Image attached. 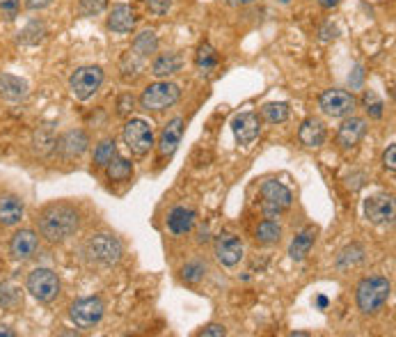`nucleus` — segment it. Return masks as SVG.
<instances>
[{"instance_id":"obj_5","label":"nucleus","mask_w":396,"mask_h":337,"mask_svg":"<svg viewBox=\"0 0 396 337\" xmlns=\"http://www.w3.org/2000/svg\"><path fill=\"white\" fill-rule=\"evenodd\" d=\"M103 85V69L101 67H80L71 73L69 87L76 99L87 101L89 96H94L98 92V87Z\"/></svg>"},{"instance_id":"obj_14","label":"nucleus","mask_w":396,"mask_h":337,"mask_svg":"<svg viewBox=\"0 0 396 337\" xmlns=\"http://www.w3.org/2000/svg\"><path fill=\"white\" fill-rule=\"evenodd\" d=\"M37 248H39V236L32 232V229H21V232H16L10 241L12 257L19 259V261L30 259L32 254L37 252Z\"/></svg>"},{"instance_id":"obj_41","label":"nucleus","mask_w":396,"mask_h":337,"mask_svg":"<svg viewBox=\"0 0 396 337\" xmlns=\"http://www.w3.org/2000/svg\"><path fill=\"white\" fill-rule=\"evenodd\" d=\"M200 335H202V337H225V335H227V331H225V326H220V324H211V326H206Z\"/></svg>"},{"instance_id":"obj_28","label":"nucleus","mask_w":396,"mask_h":337,"mask_svg":"<svg viewBox=\"0 0 396 337\" xmlns=\"http://www.w3.org/2000/svg\"><path fill=\"white\" fill-rule=\"evenodd\" d=\"M362 261H365V248H362L360 243H353V245H349V248H344L339 257H337V266L344 271V268L358 266V264H362Z\"/></svg>"},{"instance_id":"obj_36","label":"nucleus","mask_w":396,"mask_h":337,"mask_svg":"<svg viewBox=\"0 0 396 337\" xmlns=\"http://www.w3.org/2000/svg\"><path fill=\"white\" fill-rule=\"evenodd\" d=\"M365 106H367L369 117H374V120H381L383 117V101L374 92H367L365 94Z\"/></svg>"},{"instance_id":"obj_1","label":"nucleus","mask_w":396,"mask_h":337,"mask_svg":"<svg viewBox=\"0 0 396 337\" xmlns=\"http://www.w3.org/2000/svg\"><path fill=\"white\" fill-rule=\"evenodd\" d=\"M37 225H39L41 236H46L48 241L57 243V241L69 239V236L76 232L80 225V216L71 204L55 202V204H48V207L39 213Z\"/></svg>"},{"instance_id":"obj_44","label":"nucleus","mask_w":396,"mask_h":337,"mask_svg":"<svg viewBox=\"0 0 396 337\" xmlns=\"http://www.w3.org/2000/svg\"><path fill=\"white\" fill-rule=\"evenodd\" d=\"M53 0H26V7L28 10H44V7L51 5Z\"/></svg>"},{"instance_id":"obj_17","label":"nucleus","mask_w":396,"mask_h":337,"mask_svg":"<svg viewBox=\"0 0 396 337\" xmlns=\"http://www.w3.org/2000/svg\"><path fill=\"white\" fill-rule=\"evenodd\" d=\"M23 211H26V207H23V200L19 195L14 193L0 195V225L12 227L16 223H21Z\"/></svg>"},{"instance_id":"obj_29","label":"nucleus","mask_w":396,"mask_h":337,"mask_svg":"<svg viewBox=\"0 0 396 337\" xmlns=\"http://www.w3.org/2000/svg\"><path fill=\"white\" fill-rule=\"evenodd\" d=\"M261 115H263V120L270 122V124H282V122L288 120V106L284 101H279V103H266L261 108Z\"/></svg>"},{"instance_id":"obj_35","label":"nucleus","mask_w":396,"mask_h":337,"mask_svg":"<svg viewBox=\"0 0 396 337\" xmlns=\"http://www.w3.org/2000/svg\"><path fill=\"white\" fill-rule=\"evenodd\" d=\"M21 303V294L14 285H0V306L16 308Z\"/></svg>"},{"instance_id":"obj_26","label":"nucleus","mask_w":396,"mask_h":337,"mask_svg":"<svg viewBox=\"0 0 396 337\" xmlns=\"http://www.w3.org/2000/svg\"><path fill=\"white\" fill-rule=\"evenodd\" d=\"M46 37V26L41 21H30L26 28L19 32V44L26 46H35L39 42H44Z\"/></svg>"},{"instance_id":"obj_20","label":"nucleus","mask_w":396,"mask_h":337,"mask_svg":"<svg viewBox=\"0 0 396 337\" xmlns=\"http://www.w3.org/2000/svg\"><path fill=\"white\" fill-rule=\"evenodd\" d=\"M108 28L119 35H126L135 28V14L129 5H115L108 16Z\"/></svg>"},{"instance_id":"obj_12","label":"nucleus","mask_w":396,"mask_h":337,"mask_svg":"<svg viewBox=\"0 0 396 337\" xmlns=\"http://www.w3.org/2000/svg\"><path fill=\"white\" fill-rule=\"evenodd\" d=\"M365 213L371 223L385 225L394 220V200L392 195H371L365 202Z\"/></svg>"},{"instance_id":"obj_40","label":"nucleus","mask_w":396,"mask_h":337,"mask_svg":"<svg viewBox=\"0 0 396 337\" xmlns=\"http://www.w3.org/2000/svg\"><path fill=\"white\" fill-rule=\"evenodd\" d=\"M133 106H135V99L131 96V94H124V96L119 99V103H117V113H119V115H126V113L133 110Z\"/></svg>"},{"instance_id":"obj_42","label":"nucleus","mask_w":396,"mask_h":337,"mask_svg":"<svg viewBox=\"0 0 396 337\" xmlns=\"http://www.w3.org/2000/svg\"><path fill=\"white\" fill-rule=\"evenodd\" d=\"M0 10H3L10 19H14L19 12V0H0Z\"/></svg>"},{"instance_id":"obj_45","label":"nucleus","mask_w":396,"mask_h":337,"mask_svg":"<svg viewBox=\"0 0 396 337\" xmlns=\"http://www.w3.org/2000/svg\"><path fill=\"white\" fill-rule=\"evenodd\" d=\"M337 37V28L335 26H325L323 30H321V39H325V42H328V39H335Z\"/></svg>"},{"instance_id":"obj_11","label":"nucleus","mask_w":396,"mask_h":337,"mask_svg":"<svg viewBox=\"0 0 396 337\" xmlns=\"http://www.w3.org/2000/svg\"><path fill=\"white\" fill-rule=\"evenodd\" d=\"M232 129L238 145H252L261 134V122L254 113H241L232 120Z\"/></svg>"},{"instance_id":"obj_18","label":"nucleus","mask_w":396,"mask_h":337,"mask_svg":"<svg viewBox=\"0 0 396 337\" xmlns=\"http://www.w3.org/2000/svg\"><path fill=\"white\" fill-rule=\"evenodd\" d=\"M325 136L328 134H325L323 122L316 120V117H307L298 129V141L305 147H321L325 143Z\"/></svg>"},{"instance_id":"obj_2","label":"nucleus","mask_w":396,"mask_h":337,"mask_svg":"<svg viewBox=\"0 0 396 337\" xmlns=\"http://www.w3.org/2000/svg\"><path fill=\"white\" fill-rule=\"evenodd\" d=\"M390 294H392V285L387 278L383 275L365 278V280L358 285L360 312L362 315H376V312H381L385 303L390 301Z\"/></svg>"},{"instance_id":"obj_27","label":"nucleus","mask_w":396,"mask_h":337,"mask_svg":"<svg viewBox=\"0 0 396 337\" xmlns=\"http://www.w3.org/2000/svg\"><path fill=\"white\" fill-rule=\"evenodd\" d=\"M159 51V37H156L154 30H145L133 39V53L138 55H152Z\"/></svg>"},{"instance_id":"obj_24","label":"nucleus","mask_w":396,"mask_h":337,"mask_svg":"<svg viewBox=\"0 0 396 337\" xmlns=\"http://www.w3.org/2000/svg\"><path fill=\"white\" fill-rule=\"evenodd\" d=\"M181 64H184V57H181L179 53H163L154 60L152 73L156 78H168L181 69Z\"/></svg>"},{"instance_id":"obj_37","label":"nucleus","mask_w":396,"mask_h":337,"mask_svg":"<svg viewBox=\"0 0 396 337\" xmlns=\"http://www.w3.org/2000/svg\"><path fill=\"white\" fill-rule=\"evenodd\" d=\"M108 5V0H80V14L82 16H94L101 14Z\"/></svg>"},{"instance_id":"obj_4","label":"nucleus","mask_w":396,"mask_h":337,"mask_svg":"<svg viewBox=\"0 0 396 337\" xmlns=\"http://www.w3.org/2000/svg\"><path fill=\"white\" fill-rule=\"evenodd\" d=\"M179 99H181L179 85L163 80V83H154L145 89L142 96H140V106H142L145 110L159 113V110H165V108H172Z\"/></svg>"},{"instance_id":"obj_16","label":"nucleus","mask_w":396,"mask_h":337,"mask_svg":"<svg viewBox=\"0 0 396 337\" xmlns=\"http://www.w3.org/2000/svg\"><path fill=\"white\" fill-rule=\"evenodd\" d=\"M367 134V122L362 117H349L337 131V143H339L344 150H351L355 147Z\"/></svg>"},{"instance_id":"obj_8","label":"nucleus","mask_w":396,"mask_h":337,"mask_svg":"<svg viewBox=\"0 0 396 337\" xmlns=\"http://www.w3.org/2000/svg\"><path fill=\"white\" fill-rule=\"evenodd\" d=\"M261 197H263V213H266L268 218L279 216V213L291 207V202H293L291 191L279 182L263 184L261 186Z\"/></svg>"},{"instance_id":"obj_34","label":"nucleus","mask_w":396,"mask_h":337,"mask_svg":"<svg viewBox=\"0 0 396 337\" xmlns=\"http://www.w3.org/2000/svg\"><path fill=\"white\" fill-rule=\"evenodd\" d=\"M181 275H184V280L188 285H197V282H202L204 280V275H206V264L200 259H195V261H188V264L181 268Z\"/></svg>"},{"instance_id":"obj_21","label":"nucleus","mask_w":396,"mask_h":337,"mask_svg":"<svg viewBox=\"0 0 396 337\" xmlns=\"http://www.w3.org/2000/svg\"><path fill=\"white\" fill-rule=\"evenodd\" d=\"M0 96L7 101H21L28 96V83L12 73H0Z\"/></svg>"},{"instance_id":"obj_47","label":"nucleus","mask_w":396,"mask_h":337,"mask_svg":"<svg viewBox=\"0 0 396 337\" xmlns=\"http://www.w3.org/2000/svg\"><path fill=\"white\" fill-rule=\"evenodd\" d=\"M227 3H232V5H238V7H241V5H252L254 0H227Z\"/></svg>"},{"instance_id":"obj_25","label":"nucleus","mask_w":396,"mask_h":337,"mask_svg":"<svg viewBox=\"0 0 396 337\" xmlns=\"http://www.w3.org/2000/svg\"><path fill=\"white\" fill-rule=\"evenodd\" d=\"M105 172H108L110 182H126V179L133 175V166H131V161L122 159V156L115 154L112 161L105 166Z\"/></svg>"},{"instance_id":"obj_30","label":"nucleus","mask_w":396,"mask_h":337,"mask_svg":"<svg viewBox=\"0 0 396 337\" xmlns=\"http://www.w3.org/2000/svg\"><path fill=\"white\" fill-rule=\"evenodd\" d=\"M140 69H142V55H138V53H126L122 57V78L124 80H133L138 78V73Z\"/></svg>"},{"instance_id":"obj_39","label":"nucleus","mask_w":396,"mask_h":337,"mask_svg":"<svg viewBox=\"0 0 396 337\" xmlns=\"http://www.w3.org/2000/svg\"><path fill=\"white\" fill-rule=\"evenodd\" d=\"M383 163H385V168L387 170H396V145H390L387 147V152L383 154Z\"/></svg>"},{"instance_id":"obj_10","label":"nucleus","mask_w":396,"mask_h":337,"mask_svg":"<svg viewBox=\"0 0 396 337\" xmlns=\"http://www.w3.org/2000/svg\"><path fill=\"white\" fill-rule=\"evenodd\" d=\"M124 143L129 145L131 152L142 156L154 147V131L145 120H131L124 127Z\"/></svg>"},{"instance_id":"obj_7","label":"nucleus","mask_w":396,"mask_h":337,"mask_svg":"<svg viewBox=\"0 0 396 337\" xmlns=\"http://www.w3.org/2000/svg\"><path fill=\"white\" fill-rule=\"evenodd\" d=\"M103 312H105L103 301L98 296H89V299H80L73 303L69 315L78 328H94L103 319Z\"/></svg>"},{"instance_id":"obj_9","label":"nucleus","mask_w":396,"mask_h":337,"mask_svg":"<svg viewBox=\"0 0 396 337\" xmlns=\"http://www.w3.org/2000/svg\"><path fill=\"white\" fill-rule=\"evenodd\" d=\"M318 103H321V110L330 115V117H349L358 106L355 96L346 92V89H325V92L321 94Z\"/></svg>"},{"instance_id":"obj_22","label":"nucleus","mask_w":396,"mask_h":337,"mask_svg":"<svg viewBox=\"0 0 396 337\" xmlns=\"http://www.w3.org/2000/svg\"><path fill=\"white\" fill-rule=\"evenodd\" d=\"M195 218H197V213H195L193 209H188V207H175V209L170 211V216H168L170 232H175V234L191 232L193 225H195Z\"/></svg>"},{"instance_id":"obj_32","label":"nucleus","mask_w":396,"mask_h":337,"mask_svg":"<svg viewBox=\"0 0 396 337\" xmlns=\"http://www.w3.org/2000/svg\"><path fill=\"white\" fill-rule=\"evenodd\" d=\"M115 154H117L115 141H112V138H105V141H101V143L96 145V150H94V163H96V166L105 168V166H108V163L112 161Z\"/></svg>"},{"instance_id":"obj_6","label":"nucleus","mask_w":396,"mask_h":337,"mask_svg":"<svg viewBox=\"0 0 396 337\" xmlns=\"http://www.w3.org/2000/svg\"><path fill=\"white\" fill-rule=\"evenodd\" d=\"M28 292L41 303H51L57 294H60V280L51 268H35L28 275Z\"/></svg>"},{"instance_id":"obj_38","label":"nucleus","mask_w":396,"mask_h":337,"mask_svg":"<svg viewBox=\"0 0 396 337\" xmlns=\"http://www.w3.org/2000/svg\"><path fill=\"white\" fill-rule=\"evenodd\" d=\"M170 7H172V0H147V10H149L152 14H156V16L168 14Z\"/></svg>"},{"instance_id":"obj_31","label":"nucleus","mask_w":396,"mask_h":337,"mask_svg":"<svg viewBox=\"0 0 396 337\" xmlns=\"http://www.w3.org/2000/svg\"><path fill=\"white\" fill-rule=\"evenodd\" d=\"M195 62H197V67H200L202 71H211V69L218 64V53H216V48H213L211 44H202L200 48H197Z\"/></svg>"},{"instance_id":"obj_46","label":"nucleus","mask_w":396,"mask_h":337,"mask_svg":"<svg viewBox=\"0 0 396 337\" xmlns=\"http://www.w3.org/2000/svg\"><path fill=\"white\" fill-rule=\"evenodd\" d=\"M321 3V7H323V10H332V7H337L342 3V0H318Z\"/></svg>"},{"instance_id":"obj_23","label":"nucleus","mask_w":396,"mask_h":337,"mask_svg":"<svg viewBox=\"0 0 396 337\" xmlns=\"http://www.w3.org/2000/svg\"><path fill=\"white\" fill-rule=\"evenodd\" d=\"M314 241H316V227L302 229V232L291 241V245H288V257H291L293 261H302L309 254Z\"/></svg>"},{"instance_id":"obj_48","label":"nucleus","mask_w":396,"mask_h":337,"mask_svg":"<svg viewBox=\"0 0 396 337\" xmlns=\"http://www.w3.org/2000/svg\"><path fill=\"white\" fill-rule=\"evenodd\" d=\"M0 335H5V337H14V331H10L7 326H0Z\"/></svg>"},{"instance_id":"obj_15","label":"nucleus","mask_w":396,"mask_h":337,"mask_svg":"<svg viewBox=\"0 0 396 337\" xmlns=\"http://www.w3.org/2000/svg\"><path fill=\"white\" fill-rule=\"evenodd\" d=\"M87 145H89L87 134L76 129V131H67V134L55 143V150L60 152V156H64V159H76V156H80L87 150Z\"/></svg>"},{"instance_id":"obj_19","label":"nucleus","mask_w":396,"mask_h":337,"mask_svg":"<svg viewBox=\"0 0 396 337\" xmlns=\"http://www.w3.org/2000/svg\"><path fill=\"white\" fill-rule=\"evenodd\" d=\"M181 134H184V120L175 117L168 122V127L163 129L161 134V143H159V152L163 156H172L177 152V147L181 143Z\"/></svg>"},{"instance_id":"obj_13","label":"nucleus","mask_w":396,"mask_h":337,"mask_svg":"<svg viewBox=\"0 0 396 337\" xmlns=\"http://www.w3.org/2000/svg\"><path fill=\"white\" fill-rule=\"evenodd\" d=\"M216 257L222 266H236L243 257V243L234 234H220L216 239Z\"/></svg>"},{"instance_id":"obj_3","label":"nucleus","mask_w":396,"mask_h":337,"mask_svg":"<svg viewBox=\"0 0 396 337\" xmlns=\"http://www.w3.org/2000/svg\"><path fill=\"white\" fill-rule=\"evenodd\" d=\"M85 254L89 257V261L101 266H112L117 264L124 254L122 241L112 234H96L85 243Z\"/></svg>"},{"instance_id":"obj_33","label":"nucleus","mask_w":396,"mask_h":337,"mask_svg":"<svg viewBox=\"0 0 396 337\" xmlns=\"http://www.w3.org/2000/svg\"><path fill=\"white\" fill-rule=\"evenodd\" d=\"M279 236H282V227H279L275 220H263V223L257 227V239L261 243H277Z\"/></svg>"},{"instance_id":"obj_43","label":"nucleus","mask_w":396,"mask_h":337,"mask_svg":"<svg viewBox=\"0 0 396 337\" xmlns=\"http://www.w3.org/2000/svg\"><path fill=\"white\" fill-rule=\"evenodd\" d=\"M362 80H365V71H362V67H355V69H353V76L349 78L351 89H360L362 87Z\"/></svg>"}]
</instances>
